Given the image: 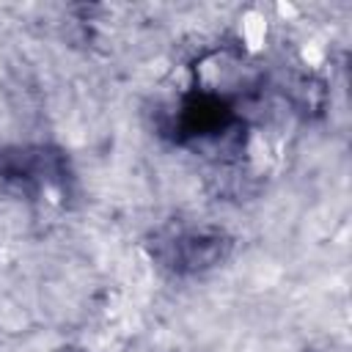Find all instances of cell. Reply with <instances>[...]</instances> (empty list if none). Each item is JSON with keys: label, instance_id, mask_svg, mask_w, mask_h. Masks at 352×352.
<instances>
[{"label": "cell", "instance_id": "1", "mask_svg": "<svg viewBox=\"0 0 352 352\" xmlns=\"http://www.w3.org/2000/svg\"><path fill=\"white\" fill-rule=\"evenodd\" d=\"M245 72L248 66H242L236 58L231 55H214L201 66V82L209 91L217 94H228V91H239L245 85Z\"/></svg>", "mask_w": 352, "mask_h": 352}]
</instances>
